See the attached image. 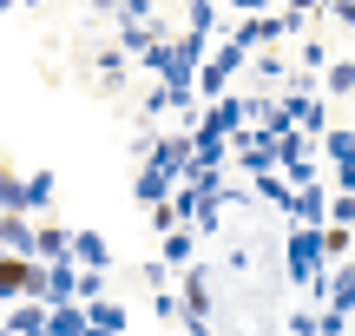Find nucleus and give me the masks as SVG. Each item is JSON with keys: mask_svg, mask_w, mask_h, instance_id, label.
<instances>
[{"mask_svg": "<svg viewBox=\"0 0 355 336\" xmlns=\"http://www.w3.org/2000/svg\"><path fill=\"white\" fill-rule=\"evenodd\" d=\"M152 317L158 324H184V303H178L171 290H152Z\"/></svg>", "mask_w": 355, "mask_h": 336, "instance_id": "obj_21", "label": "nucleus"}, {"mask_svg": "<svg viewBox=\"0 0 355 336\" xmlns=\"http://www.w3.org/2000/svg\"><path fill=\"white\" fill-rule=\"evenodd\" d=\"M145 284L165 290V284H171V264H165V258H145Z\"/></svg>", "mask_w": 355, "mask_h": 336, "instance_id": "obj_26", "label": "nucleus"}, {"mask_svg": "<svg viewBox=\"0 0 355 336\" xmlns=\"http://www.w3.org/2000/svg\"><path fill=\"white\" fill-rule=\"evenodd\" d=\"M329 303H343V310L355 303V258H343V264H336V284H329Z\"/></svg>", "mask_w": 355, "mask_h": 336, "instance_id": "obj_19", "label": "nucleus"}, {"mask_svg": "<svg viewBox=\"0 0 355 336\" xmlns=\"http://www.w3.org/2000/svg\"><path fill=\"white\" fill-rule=\"evenodd\" d=\"M283 211H290L296 224H329V192L309 178V185H296V192H290V205H283Z\"/></svg>", "mask_w": 355, "mask_h": 336, "instance_id": "obj_4", "label": "nucleus"}, {"mask_svg": "<svg viewBox=\"0 0 355 336\" xmlns=\"http://www.w3.org/2000/svg\"><path fill=\"white\" fill-rule=\"evenodd\" d=\"M316 330H322V336H343V330H355V317L343 310V303H329V310L316 317Z\"/></svg>", "mask_w": 355, "mask_h": 336, "instance_id": "obj_22", "label": "nucleus"}, {"mask_svg": "<svg viewBox=\"0 0 355 336\" xmlns=\"http://www.w3.org/2000/svg\"><path fill=\"white\" fill-rule=\"evenodd\" d=\"M191 224H198L204 237H217V231H224V198H204V205H198V218H191Z\"/></svg>", "mask_w": 355, "mask_h": 336, "instance_id": "obj_20", "label": "nucleus"}, {"mask_svg": "<svg viewBox=\"0 0 355 336\" xmlns=\"http://www.w3.org/2000/svg\"><path fill=\"white\" fill-rule=\"evenodd\" d=\"M0 258H7V244H0Z\"/></svg>", "mask_w": 355, "mask_h": 336, "instance_id": "obj_32", "label": "nucleus"}, {"mask_svg": "<svg viewBox=\"0 0 355 336\" xmlns=\"http://www.w3.org/2000/svg\"><path fill=\"white\" fill-rule=\"evenodd\" d=\"M171 106H184V99H178V86H165V79H158V86L139 99V119H158V112H171Z\"/></svg>", "mask_w": 355, "mask_h": 336, "instance_id": "obj_16", "label": "nucleus"}, {"mask_svg": "<svg viewBox=\"0 0 355 336\" xmlns=\"http://www.w3.org/2000/svg\"><path fill=\"white\" fill-rule=\"evenodd\" d=\"M99 290H105V271H79V297L92 303V297H99Z\"/></svg>", "mask_w": 355, "mask_h": 336, "instance_id": "obj_27", "label": "nucleus"}, {"mask_svg": "<svg viewBox=\"0 0 355 336\" xmlns=\"http://www.w3.org/2000/svg\"><path fill=\"white\" fill-rule=\"evenodd\" d=\"M40 258H73V231L53 218H40Z\"/></svg>", "mask_w": 355, "mask_h": 336, "instance_id": "obj_12", "label": "nucleus"}, {"mask_svg": "<svg viewBox=\"0 0 355 336\" xmlns=\"http://www.w3.org/2000/svg\"><path fill=\"white\" fill-rule=\"evenodd\" d=\"M296 60H303V73H329V47H322V40H309Z\"/></svg>", "mask_w": 355, "mask_h": 336, "instance_id": "obj_23", "label": "nucleus"}, {"mask_svg": "<svg viewBox=\"0 0 355 336\" xmlns=\"http://www.w3.org/2000/svg\"><path fill=\"white\" fill-rule=\"evenodd\" d=\"M230 79H237V73H230L224 60H211V66L198 60V92H204V99H224V86H230Z\"/></svg>", "mask_w": 355, "mask_h": 336, "instance_id": "obj_14", "label": "nucleus"}, {"mask_svg": "<svg viewBox=\"0 0 355 336\" xmlns=\"http://www.w3.org/2000/svg\"><path fill=\"white\" fill-rule=\"evenodd\" d=\"M125 60H132L125 47H105V53H99V86H105V92L125 86Z\"/></svg>", "mask_w": 355, "mask_h": 336, "instance_id": "obj_13", "label": "nucleus"}, {"mask_svg": "<svg viewBox=\"0 0 355 336\" xmlns=\"http://www.w3.org/2000/svg\"><path fill=\"white\" fill-rule=\"evenodd\" d=\"M73 258L86 264V271H112V244H105L99 231H73Z\"/></svg>", "mask_w": 355, "mask_h": 336, "instance_id": "obj_5", "label": "nucleus"}, {"mask_svg": "<svg viewBox=\"0 0 355 336\" xmlns=\"http://www.w3.org/2000/svg\"><path fill=\"white\" fill-rule=\"evenodd\" d=\"M217 284H224V271H217V264H204V258L184 264V284H178V297H184V330H204V324H211Z\"/></svg>", "mask_w": 355, "mask_h": 336, "instance_id": "obj_1", "label": "nucleus"}, {"mask_svg": "<svg viewBox=\"0 0 355 336\" xmlns=\"http://www.w3.org/2000/svg\"><path fill=\"white\" fill-rule=\"evenodd\" d=\"M349 317H355V303H349Z\"/></svg>", "mask_w": 355, "mask_h": 336, "instance_id": "obj_33", "label": "nucleus"}, {"mask_svg": "<svg viewBox=\"0 0 355 336\" xmlns=\"http://www.w3.org/2000/svg\"><path fill=\"white\" fill-rule=\"evenodd\" d=\"M53 185H60L53 171H26V211H33V218H46V211H53Z\"/></svg>", "mask_w": 355, "mask_h": 336, "instance_id": "obj_9", "label": "nucleus"}, {"mask_svg": "<svg viewBox=\"0 0 355 336\" xmlns=\"http://www.w3.org/2000/svg\"><path fill=\"white\" fill-rule=\"evenodd\" d=\"M112 26H119V47H125L132 60H139V53H145V47H152V40H158V26H145V20H132V13H119Z\"/></svg>", "mask_w": 355, "mask_h": 336, "instance_id": "obj_8", "label": "nucleus"}, {"mask_svg": "<svg viewBox=\"0 0 355 336\" xmlns=\"http://www.w3.org/2000/svg\"><path fill=\"white\" fill-rule=\"evenodd\" d=\"M184 7H191V26H198V33H217V7L211 0H184Z\"/></svg>", "mask_w": 355, "mask_h": 336, "instance_id": "obj_24", "label": "nucleus"}, {"mask_svg": "<svg viewBox=\"0 0 355 336\" xmlns=\"http://www.w3.org/2000/svg\"><path fill=\"white\" fill-rule=\"evenodd\" d=\"M46 330L53 336H79V330H92V317H86V303H79V297H66V303H53Z\"/></svg>", "mask_w": 355, "mask_h": 336, "instance_id": "obj_7", "label": "nucleus"}, {"mask_svg": "<svg viewBox=\"0 0 355 336\" xmlns=\"http://www.w3.org/2000/svg\"><path fill=\"white\" fill-rule=\"evenodd\" d=\"M322 92H329V99H349V92H355V53H349V60H336V66H329V79H322Z\"/></svg>", "mask_w": 355, "mask_h": 336, "instance_id": "obj_18", "label": "nucleus"}, {"mask_svg": "<svg viewBox=\"0 0 355 336\" xmlns=\"http://www.w3.org/2000/svg\"><path fill=\"white\" fill-rule=\"evenodd\" d=\"M20 7H40V0H20Z\"/></svg>", "mask_w": 355, "mask_h": 336, "instance_id": "obj_30", "label": "nucleus"}, {"mask_svg": "<svg viewBox=\"0 0 355 336\" xmlns=\"http://www.w3.org/2000/svg\"><path fill=\"white\" fill-rule=\"evenodd\" d=\"M322 251H329V264H343V258H355V224H322Z\"/></svg>", "mask_w": 355, "mask_h": 336, "instance_id": "obj_11", "label": "nucleus"}, {"mask_svg": "<svg viewBox=\"0 0 355 336\" xmlns=\"http://www.w3.org/2000/svg\"><path fill=\"white\" fill-rule=\"evenodd\" d=\"M0 205H7V211H26V171L0 165Z\"/></svg>", "mask_w": 355, "mask_h": 336, "instance_id": "obj_15", "label": "nucleus"}, {"mask_svg": "<svg viewBox=\"0 0 355 336\" xmlns=\"http://www.w3.org/2000/svg\"><path fill=\"white\" fill-rule=\"evenodd\" d=\"M322 152H329L336 165H349V158H355V126H329V132H322Z\"/></svg>", "mask_w": 355, "mask_h": 336, "instance_id": "obj_17", "label": "nucleus"}, {"mask_svg": "<svg viewBox=\"0 0 355 336\" xmlns=\"http://www.w3.org/2000/svg\"><path fill=\"white\" fill-rule=\"evenodd\" d=\"M46 317H53L46 297H13L7 317H0V330H13V336H40V330H46Z\"/></svg>", "mask_w": 355, "mask_h": 336, "instance_id": "obj_3", "label": "nucleus"}, {"mask_svg": "<svg viewBox=\"0 0 355 336\" xmlns=\"http://www.w3.org/2000/svg\"><path fill=\"white\" fill-rule=\"evenodd\" d=\"M92 13H105V20H119V13H125V0H92Z\"/></svg>", "mask_w": 355, "mask_h": 336, "instance_id": "obj_28", "label": "nucleus"}, {"mask_svg": "<svg viewBox=\"0 0 355 336\" xmlns=\"http://www.w3.org/2000/svg\"><path fill=\"white\" fill-rule=\"evenodd\" d=\"M171 192H178V171H165L158 158H145V165H139V178H132V198L152 211V205H165Z\"/></svg>", "mask_w": 355, "mask_h": 336, "instance_id": "obj_2", "label": "nucleus"}, {"mask_svg": "<svg viewBox=\"0 0 355 336\" xmlns=\"http://www.w3.org/2000/svg\"><path fill=\"white\" fill-rule=\"evenodd\" d=\"M198 224H171V231H165V264H178V271H184V264L191 258H198Z\"/></svg>", "mask_w": 355, "mask_h": 336, "instance_id": "obj_6", "label": "nucleus"}, {"mask_svg": "<svg viewBox=\"0 0 355 336\" xmlns=\"http://www.w3.org/2000/svg\"><path fill=\"white\" fill-rule=\"evenodd\" d=\"M230 7H237V13H263L270 0H230Z\"/></svg>", "mask_w": 355, "mask_h": 336, "instance_id": "obj_29", "label": "nucleus"}, {"mask_svg": "<svg viewBox=\"0 0 355 336\" xmlns=\"http://www.w3.org/2000/svg\"><path fill=\"white\" fill-rule=\"evenodd\" d=\"M329 218H336V224H355V192H336V198H329Z\"/></svg>", "mask_w": 355, "mask_h": 336, "instance_id": "obj_25", "label": "nucleus"}, {"mask_svg": "<svg viewBox=\"0 0 355 336\" xmlns=\"http://www.w3.org/2000/svg\"><path fill=\"white\" fill-rule=\"evenodd\" d=\"M86 317H92V330H125V324H132V317H125V303H112L105 290L86 303Z\"/></svg>", "mask_w": 355, "mask_h": 336, "instance_id": "obj_10", "label": "nucleus"}, {"mask_svg": "<svg viewBox=\"0 0 355 336\" xmlns=\"http://www.w3.org/2000/svg\"><path fill=\"white\" fill-rule=\"evenodd\" d=\"M0 224H7V205H0Z\"/></svg>", "mask_w": 355, "mask_h": 336, "instance_id": "obj_31", "label": "nucleus"}]
</instances>
